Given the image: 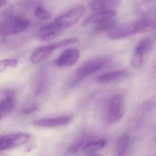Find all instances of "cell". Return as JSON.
<instances>
[{"label":"cell","instance_id":"277c9868","mask_svg":"<svg viewBox=\"0 0 156 156\" xmlns=\"http://www.w3.org/2000/svg\"><path fill=\"white\" fill-rule=\"evenodd\" d=\"M31 135L25 133H17L0 136V151L12 149L27 143Z\"/></svg>","mask_w":156,"mask_h":156},{"label":"cell","instance_id":"52a82bcc","mask_svg":"<svg viewBox=\"0 0 156 156\" xmlns=\"http://www.w3.org/2000/svg\"><path fill=\"white\" fill-rule=\"evenodd\" d=\"M80 57V51L76 48H67L62 52L56 60L55 64L59 67L70 66L77 62Z\"/></svg>","mask_w":156,"mask_h":156},{"label":"cell","instance_id":"44dd1931","mask_svg":"<svg viewBox=\"0 0 156 156\" xmlns=\"http://www.w3.org/2000/svg\"><path fill=\"white\" fill-rule=\"evenodd\" d=\"M79 41V38L77 37H70V38H66L62 39L60 41H57L55 43L50 44L51 47L54 49V50L72 44L77 43Z\"/></svg>","mask_w":156,"mask_h":156},{"label":"cell","instance_id":"cb8c5ba5","mask_svg":"<svg viewBox=\"0 0 156 156\" xmlns=\"http://www.w3.org/2000/svg\"><path fill=\"white\" fill-rule=\"evenodd\" d=\"M144 62V56L134 54L131 60V65L133 68L138 69L141 67Z\"/></svg>","mask_w":156,"mask_h":156},{"label":"cell","instance_id":"d6986e66","mask_svg":"<svg viewBox=\"0 0 156 156\" xmlns=\"http://www.w3.org/2000/svg\"><path fill=\"white\" fill-rule=\"evenodd\" d=\"M153 43L149 39H144L138 43L135 50V54L144 56L149 53L152 48Z\"/></svg>","mask_w":156,"mask_h":156},{"label":"cell","instance_id":"e0dca14e","mask_svg":"<svg viewBox=\"0 0 156 156\" xmlns=\"http://www.w3.org/2000/svg\"><path fill=\"white\" fill-rule=\"evenodd\" d=\"M128 76V72L118 70L102 74L97 79V81L100 83H106L112 81L120 78L126 77Z\"/></svg>","mask_w":156,"mask_h":156},{"label":"cell","instance_id":"7402d4cb","mask_svg":"<svg viewBox=\"0 0 156 156\" xmlns=\"http://www.w3.org/2000/svg\"><path fill=\"white\" fill-rule=\"evenodd\" d=\"M17 60L12 58H7L0 61V73H2L5 69L10 68H14L18 65Z\"/></svg>","mask_w":156,"mask_h":156},{"label":"cell","instance_id":"3957f363","mask_svg":"<svg viewBox=\"0 0 156 156\" xmlns=\"http://www.w3.org/2000/svg\"><path fill=\"white\" fill-rule=\"evenodd\" d=\"M86 12L84 6H77L58 16L55 22L62 28H69L78 23L84 16Z\"/></svg>","mask_w":156,"mask_h":156},{"label":"cell","instance_id":"7a4b0ae2","mask_svg":"<svg viewBox=\"0 0 156 156\" xmlns=\"http://www.w3.org/2000/svg\"><path fill=\"white\" fill-rule=\"evenodd\" d=\"M125 112L123 98L120 94H114L109 101L106 121L108 123L114 124L120 121Z\"/></svg>","mask_w":156,"mask_h":156},{"label":"cell","instance_id":"6da1fadb","mask_svg":"<svg viewBox=\"0 0 156 156\" xmlns=\"http://www.w3.org/2000/svg\"><path fill=\"white\" fill-rule=\"evenodd\" d=\"M29 22L19 16H8L0 23V36L13 35L23 32L29 26Z\"/></svg>","mask_w":156,"mask_h":156},{"label":"cell","instance_id":"603a6c76","mask_svg":"<svg viewBox=\"0 0 156 156\" xmlns=\"http://www.w3.org/2000/svg\"><path fill=\"white\" fill-rule=\"evenodd\" d=\"M35 15L36 16L41 20H46L50 19L52 17V14L47 11L42 6H38L35 10Z\"/></svg>","mask_w":156,"mask_h":156},{"label":"cell","instance_id":"ac0fdd59","mask_svg":"<svg viewBox=\"0 0 156 156\" xmlns=\"http://www.w3.org/2000/svg\"><path fill=\"white\" fill-rule=\"evenodd\" d=\"M106 142L104 139L95 140L91 139L84 147L83 152L86 154H92L95 153L103 148L106 145Z\"/></svg>","mask_w":156,"mask_h":156},{"label":"cell","instance_id":"30bf717a","mask_svg":"<svg viewBox=\"0 0 156 156\" xmlns=\"http://www.w3.org/2000/svg\"><path fill=\"white\" fill-rule=\"evenodd\" d=\"M122 0H93L91 8L96 12L114 11L120 6Z\"/></svg>","mask_w":156,"mask_h":156},{"label":"cell","instance_id":"5bb4252c","mask_svg":"<svg viewBox=\"0 0 156 156\" xmlns=\"http://www.w3.org/2000/svg\"><path fill=\"white\" fill-rule=\"evenodd\" d=\"M92 138L90 136L84 134L77 139L71 145L65 154V156H72L76 154L80 151H83L86 144Z\"/></svg>","mask_w":156,"mask_h":156},{"label":"cell","instance_id":"7c38bea8","mask_svg":"<svg viewBox=\"0 0 156 156\" xmlns=\"http://www.w3.org/2000/svg\"><path fill=\"white\" fill-rule=\"evenodd\" d=\"M54 51L50 44L38 47L31 55L30 61L34 65L39 64L50 56Z\"/></svg>","mask_w":156,"mask_h":156},{"label":"cell","instance_id":"ba28073f","mask_svg":"<svg viewBox=\"0 0 156 156\" xmlns=\"http://www.w3.org/2000/svg\"><path fill=\"white\" fill-rule=\"evenodd\" d=\"M133 23H126L115 26L108 31L107 37L111 40H117L133 34Z\"/></svg>","mask_w":156,"mask_h":156},{"label":"cell","instance_id":"2e32d148","mask_svg":"<svg viewBox=\"0 0 156 156\" xmlns=\"http://www.w3.org/2000/svg\"><path fill=\"white\" fill-rule=\"evenodd\" d=\"M133 34H144L153 28L154 22L150 18H145L133 23Z\"/></svg>","mask_w":156,"mask_h":156},{"label":"cell","instance_id":"4fadbf2b","mask_svg":"<svg viewBox=\"0 0 156 156\" xmlns=\"http://www.w3.org/2000/svg\"><path fill=\"white\" fill-rule=\"evenodd\" d=\"M116 13L115 11L98 12L87 17L82 22L81 26L85 27L91 23H98L109 18L114 17Z\"/></svg>","mask_w":156,"mask_h":156},{"label":"cell","instance_id":"83f0119b","mask_svg":"<svg viewBox=\"0 0 156 156\" xmlns=\"http://www.w3.org/2000/svg\"><path fill=\"white\" fill-rule=\"evenodd\" d=\"M34 148H35V146L34 145H33L29 146L27 147L26 149V152H30V151H31V150H33V149H34Z\"/></svg>","mask_w":156,"mask_h":156},{"label":"cell","instance_id":"4316f807","mask_svg":"<svg viewBox=\"0 0 156 156\" xmlns=\"http://www.w3.org/2000/svg\"><path fill=\"white\" fill-rule=\"evenodd\" d=\"M7 3V0H0V8L5 7Z\"/></svg>","mask_w":156,"mask_h":156},{"label":"cell","instance_id":"8992f818","mask_svg":"<svg viewBox=\"0 0 156 156\" xmlns=\"http://www.w3.org/2000/svg\"><path fill=\"white\" fill-rule=\"evenodd\" d=\"M73 117L69 115L59 116L53 118H45L35 120L33 124L38 127L51 128L58 127L69 124L73 120Z\"/></svg>","mask_w":156,"mask_h":156},{"label":"cell","instance_id":"f1b7e54d","mask_svg":"<svg viewBox=\"0 0 156 156\" xmlns=\"http://www.w3.org/2000/svg\"><path fill=\"white\" fill-rule=\"evenodd\" d=\"M90 156H103V155L101 154H94Z\"/></svg>","mask_w":156,"mask_h":156},{"label":"cell","instance_id":"484cf974","mask_svg":"<svg viewBox=\"0 0 156 156\" xmlns=\"http://www.w3.org/2000/svg\"><path fill=\"white\" fill-rule=\"evenodd\" d=\"M39 108L38 105H34L30 107H27L23 110V112L25 115H29L37 111Z\"/></svg>","mask_w":156,"mask_h":156},{"label":"cell","instance_id":"8fae6325","mask_svg":"<svg viewBox=\"0 0 156 156\" xmlns=\"http://www.w3.org/2000/svg\"><path fill=\"white\" fill-rule=\"evenodd\" d=\"M15 94L8 91L4 97L0 101V120L9 115L13 109L15 105Z\"/></svg>","mask_w":156,"mask_h":156},{"label":"cell","instance_id":"9c48e42d","mask_svg":"<svg viewBox=\"0 0 156 156\" xmlns=\"http://www.w3.org/2000/svg\"><path fill=\"white\" fill-rule=\"evenodd\" d=\"M62 28L55 22L44 26L38 31V37L44 41H49L55 39L59 35Z\"/></svg>","mask_w":156,"mask_h":156},{"label":"cell","instance_id":"5b68a950","mask_svg":"<svg viewBox=\"0 0 156 156\" xmlns=\"http://www.w3.org/2000/svg\"><path fill=\"white\" fill-rule=\"evenodd\" d=\"M107 63V59L97 58L88 61L81 66L76 72V80H80L102 68Z\"/></svg>","mask_w":156,"mask_h":156},{"label":"cell","instance_id":"d4e9b609","mask_svg":"<svg viewBox=\"0 0 156 156\" xmlns=\"http://www.w3.org/2000/svg\"><path fill=\"white\" fill-rule=\"evenodd\" d=\"M156 108V101H147L142 105V109L144 111H151Z\"/></svg>","mask_w":156,"mask_h":156},{"label":"cell","instance_id":"ffe728a7","mask_svg":"<svg viewBox=\"0 0 156 156\" xmlns=\"http://www.w3.org/2000/svg\"><path fill=\"white\" fill-rule=\"evenodd\" d=\"M116 20L115 18H109L96 24L94 28V30L96 33H102L104 31L112 29L116 24Z\"/></svg>","mask_w":156,"mask_h":156},{"label":"cell","instance_id":"9a60e30c","mask_svg":"<svg viewBox=\"0 0 156 156\" xmlns=\"http://www.w3.org/2000/svg\"><path fill=\"white\" fill-rule=\"evenodd\" d=\"M131 137L124 134L117 139L115 147V156H126L131 145Z\"/></svg>","mask_w":156,"mask_h":156}]
</instances>
